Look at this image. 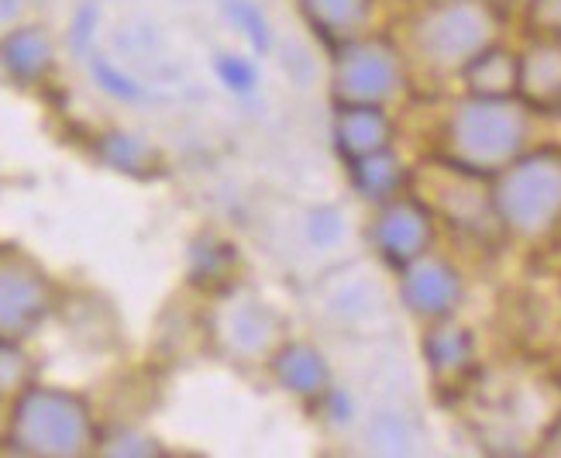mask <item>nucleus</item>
Listing matches in <instances>:
<instances>
[{"mask_svg": "<svg viewBox=\"0 0 561 458\" xmlns=\"http://www.w3.org/2000/svg\"><path fill=\"white\" fill-rule=\"evenodd\" d=\"M104 4H121V0H104Z\"/></svg>", "mask_w": 561, "mask_h": 458, "instance_id": "obj_24", "label": "nucleus"}, {"mask_svg": "<svg viewBox=\"0 0 561 458\" xmlns=\"http://www.w3.org/2000/svg\"><path fill=\"white\" fill-rule=\"evenodd\" d=\"M56 310V283L18 245H0V337L24 342Z\"/></svg>", "mask_w": 561, "mask_h": 458, "instance_id": "obj_5", "label": "nucleus"}, {"mask_svg": "<svg viewBox=\"0 0 561 458\" xmlns=\"http://www.w3.org/2000/svg\"><path fill=\"white\" fill-rule=\"evenodd\" d=\"M534 114L520 96H472L458 93L442 117V159L493 180L530 149Z\"/></svg>", "mask_w": 561, "mask_h": 458, "instance_id": "obj_2", "label": "nucleus"}, {"mask_svg": "<svg viewBox=\"0 0 561 458\" xmlns=\"http://www.w3.org/2000/svg\"><path fill=\"white\" fill-rule=\"evenodd\" d=\"M520 83L517 96L534 114L561 111V38L524 35L517 45Z\"/></svg>", "mask_w": 561, "mask_h": 458, "instance_id": "obj_9", "label": "nucleus"}, {"mask_svg": "<svg viewBox=\"0 0 561 458\" xmlns=\"http://www.w3.org/2000/svg\"><path fill=\"white\" fill-rule=\"evenodd\" d=\"M348 169L355 173L358 186L365 190V197H373L379 204L393 201L403 193V183H407V165L397 159L393 149H382V152H373L365 159H355L348 162Z\"/></svg>", "mask_w": 561, "mask_h": 458, "instance_id": "obj_17", "label": "nucleus"}, {"mask_svg": "<svg viewBox=\"0 0 561 458\" xmlns=\"http://www.w3.org/2000/svg\"><path fill=\"white\" fill-rule=\"evenodd\" d=\"M214 8L231 35V45L245 48L262 62H273L283 32L265 0H214Z\"/></svg>", "mask_w": 561, "mask_h": 458, "instance_id": "obj_11", "label": "nucleus"}, {"mask_svg": "<svg viewBox=\"0 0 561 458\" xmlns=\"http://www.w3.org/2000/svg\"><path fill=\"white\" fill-rule=\"evenodd\" d=\"M496 4H500L503 11H510V14H520V8L527 4V0H496Z\"/></svg>", "mask_w": 561, "mask_h": 458, "instance_id": "obj_22", "label": "nucleus"}, {"mask_svg": "<svg viewBox=\"0 0 561 458\" xmlns=\"http://www.w3.org/2000/svg\"><path fill=\"white\" fill-rule=\"evenodd\" d=\"M403 297L424 318H448L461 297V279L451 265L437 259H417L403 273Z\"/></svg>", "mask_w": 561, "mask_h": 458, "instance_id": "obj_12", "label": "nucleus"}, {"mask_svg": "<svg viewBox=\"0 0 561 458\" xmlns=\"http://www.w3.org/2000/svg\"><path fill=\"white\" fill-rule=\"evenodd\" d=\"M324 83L331 104H369L386 111H397L417 90V77L389 28L331 48Z\"/></svg>", "mask_w": 561, "mask_h": 458, "instance_id": "obj_3", "label": "nucleus"}, {"mask_svg": "<svg viewBox=\"0 0 561 458\" xmlns=\"http://www.w3.org/2000/svg\"><path fill=\"white\" fill-rule=\"evenodd\" d=\"M300 18V28L331 53V48L369 35L379 24L382 0H293Z\"/></svg>", "mask_w": 561, "mask_h": 458, "instance_id": "obj_7", "label": "nucleus"}, {"mask_svg": "<svg viewBox=\"0 0 561 458\" xmlns=\"http://www.w3.org/2000/svg\"><path fill=\"white\" fill-rule=\"evenodd\" d=\"M104 14L107 4L104 0H72L66 8V24H62V48H66V59L72 62H83L93 48H101L107 42L104 32Z\"/></svg>", "mask_w": 561, "mask_h": 458, "instance_id": "obj_16", "label": "nucleus"}, {"mask_svg": "<svg viewBox=\"0 0 561 458\" xmlns=\"http://www.w3.org/2000/svg\"><path fill=\"white\" fill-rule=\"evenodd\" d=\"M331 131L341 156L355 162L373 152L393 149L397 111L369 107V104H331Z\"/></svg>", "mask_w": 561, "mask_h": 458, "instance_id": "obj_10", "label": "nucleus"}, {"mask_svg": "<svg viewBox=\"0 0 561 458\" xmlns=\"http://www.w3.org/2000/svg\"><path fill=\"white\" fill-rule=\"evenodd\" d=\"M265 66L255 59L252 53L238 45H217L210 59H207V72H210V83L221 90L225 96H231L234 104H255L262 101L265 93Z\"/></svg>", "mask_w": 561, "mask_h": 458, "instance_id": "obj_14", "label": "nucleus"}, {"mask_svg": "<svg viewBox=\"0 0 561 458\" xmlns=\"http://www.w3.org/2000/svg\"><path fill=\"white\" fill-rule=\"evenodd\" d=\"M517 18L524 21V35L561 38V0H527Z\"/></svg>", "mask_w": 561, "mask_h": 458, "instance_id": "obj_20", "label": "nucleus"}, {"mask_svg": "<svg viewBox=\"0 0 561 458\" xmlns=\"http://www.w3.org/2000/svg\"><path fill=\"white\" fill-rule=\"evenodd\" d=\"M506 21L496 0H410L389 32L417 83H458L472 59L506 42Z\"/></svg>", "mask_w": 561, "mask_h": 458, "instance_id": "obj_1", "label": "nucleus"}, {"mask_svg": "<svg viewBox=\"0 0 561 458\" xmlns=\"http://www.w3.org/2000/svg\"><path fill=\"white\" fill-rule=\"evenodd\" d=\"M403 4H410V0H403Z\"/></svg>", "mask_w": 561, "mask_h": 458, "instance_id": "obj_25", "label": "nucleus"}, {"mask_svg": "<svg viewBox=\"0 0 561 458\" xmlns=\"http://www.w3.org/2000/svg\"><path fill=\"white\" fill-rule=\"evenodd\" d=\"M493 217L517 238L561 228V149H527L493 176Z\"/></svg>", "mask_w": 561, "mask_h": 458, "instance_id": "obj_4", "label": "nucleus"}, {"mask_svg": "<svg viewBox=\"0 0 561 458\" xmlns=\"http://www.w3.org/2000/svg\"><path fill=\"white\" fill-rule=\"evenodd\" d=\"M431 238H434V214L424 201L393 197L382 204L376 221V241L393 262L410 265L424 259L431 249Z\"/></svg>", "mask_w": 561, "mask_h": 458, "instance_id": "obj_8", "label": "nucleus"}, {"mask_svg": "<svg viewBox=\"0 0 561 458\" xmlns=\"http://www.w3.org/2000/svg\"><path fill=\"white\" fill-rule=\"evenodd\" d=\"M273 62L283 69L286 83L313 87V83H321L324 69H328V53H324V48L317 45L307 32H304V38H289V35H283V38H279V48H276V56H273Z\"/></svg>", "mask_w": 561, "mask_h": 458, "instance_id": "obj_18", "label": "nucleus"}, {"mask_svg": "<svg viewBox=\"0 0 561 458\" xmlns=\"http://www.w3.org/2000/svg\"><path fill=\"white\" fill-rule=\"evenodd\" d=\"M69 4H72V0H38V8H42V11H53V8H62V11H66Z\"/></svg>", "mask_w": 561, "mask_h": 458, "instance_id": "obj_23", "label": "nucleus"}, {"mask_svg": "<svg viewBox=\"0 0 561 458\" xmlns=\"http://www.w3.org/2000/svg\"><path fill=\"white\" fill-rule=\"evenodd\" d=\"M42 8L38 0H0V35H8L11 28H18V24L38 18Z\"/></svg>", "mask_w": 561, "mask_h": 458, "instance_id": "obj_21", "label": "nucleus"}, {"mask_svg": "<svg viewBox=\"0 0 561 458\" xmlns=\"http://www.w3.org/2000/svg\"><path fill=\"white\" fill-rule=\"evenodd\" d=\"M66 62L62 35L53 28L48 18H32L0 35V80L14 90L35 93L59 80Z\"/></svg>", "mask_w": 561, "mask_h": 458, "instance_id": "obj_6", "label": "nucleus"}, {"mask_svg": "<svg viewBox=\"0 0 561 458\" xmlns=\"http://www.w3.org/2000/svg\"><path fill=\"white\" fill-rule=\"evenodd\" d=\"M458 83H461V93H472V96H517V83H520L517 45L500 42L493 48H485L479 59L466 66Z\"/></svg>", "mask_w": 561, "mask_h": 458, "instance_id": "obj_15", "label": "nucleus"}, {"mask_svg": "<svg viewBox=\"0 0 561 458\" xmlns=\"http://www.w3.org/2000/svg\"><path fill=\"white\" fill-rule=\"evenodd\" d=\"M87 83L107 96L111 104H121V107H141L149 104L156 96V87L141 77V72H135L128 62H121L107 45L93 48V53L80 62Z\"/></svg>", "mask_w": 561, "mask_h": 458, "instance_id": "obj_13", "label": "nucleus"}, {"mask_svg": "<svg viewBox=\"0 0 561 458\" xmlns=\"http://www.w3.org/2000/svg\"><path fill=\"white\" fill-rule=\"evenodd\" d=\"M96 149L101 159L114 169H125V173H141V169H152L159 162V149L145 138L141 131L131 128H107L96 135Z\"/></svg>", "mask_w": 561, "mask_h": 458, "instance_id": "obj_19", "label": "nucleus"}]
</instances>
